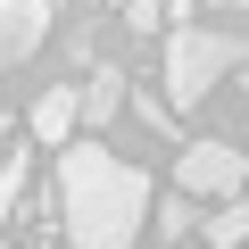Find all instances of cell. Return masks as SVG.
I'll list each match as a JSON object with an SVG mask.
<instances>
[{
    "label": "cell",
    "instance_id": "cell-1",
    "mask_svg": "<svg viewBox=\"0 0 249 249\" xmlns=\"http://www.w3.org/2000/svg\"><path fill=\"white\" fill-rule=\"evenodd\" d=\"M58 216H67V249H133L150 224V175L100 142H75L58 150Z\"/></svg>",
    "mask_w": 249,
    "mask_h": 249
},
{
    "label": "cell",
    "instance_id": "cell-2",
    "mask_svg": "<svg viewBox=\"0 0 249 249\" xmlns=\"http://www.w3.org/2000/svg\"><path fill=\"white\" fill-rule=\"evenodd\" d=\"M224 75H249V42L224 25H166V108H208Z\"/></svg>",
    "mask_w": 249,
    "mask_h": 249
},
{
    "label": "cell",
    "instance_id": "cell-3",
    "mask_svg": "<svg viewBox=\"0 0 249 249\" xmlns=\"http://www.w3.org/2000/svg\"><path fill=\"white\" fill-rule=\"evenodd\" d=\"M175 191H191V199H241L249 191V150H232L224 133H199V142H183L175 150Z\"/></svg>",
    "mask_w": 249,
    "mask_h": 249
},
{
    "label": "cell",
    "instance_id": "cell-4",
    "mask_svg": "<svg viewBox=\"0 0 249 249\" xmlns=\"http://www.w3.org/2000/svg\"><path fill=\"white\" fill-rule=\"evenodd\" d=\"M50 42V0H0V75H17Z\"/></svg>",
    "mask_w": 249,
    "mask_h": 249
},
{
    "label": "cell",
    "instance_id": "cell-5",
    "mask_svg": "<svg viewBox=\"0 0 249 249\" xmlns=\"http://www.w3.org/2000/svg\"><path fill=\"white\" fill-rule=\"evenodd\" d=\"M75 124H83V83H50L34 100V116H25V133L42 150H75Z\"/></svg>",
    "mask_w": 249,
    "mask_h": 249
},
{
    "label": "cell",
    "instance_id": "cell-6",
    "mask_svg": "<svg viewBox=\"0 0 249 249\" xmlns=\"http://www.w3.org/2000/svg\"><path fill=\"white\" fill-rule=\"evenodd\" d=\"M124 100H133V83H124V67H91V83H83V124H108Z\"/></svg>",
    "mask_w": 249,
    "mask_h": 249
},
{
    "label": "cell",
    "instance_id": "cell-7",
    "mask_svg": "<svg viewBox=\"0 0 249 249\" xmlns=\"http://www.w3.org/2000/svg\"><path fill=\"white\" fill-rule=\"evenodd\" d=\"M199 241H208V249H249V191H241V199H224V208L199 224Z\"/></svg>",
    "mask_w": 249,
    "mask_h": 249
},
{
    "label": "cell",
    "instance_id": "cell-8",
    "mask_svg": "<svg viewBox=\"0 0 249 249\" xmlns=\"http://www.w3.org/2000/svg\"><path fill=\"white\" fill-rule=\"evenodd\" d=\"M208 216L191 208V191H175V199H158V241H183V232H199Z\"/></svg>",
    "mask_w": 249,
    "mask_h": 249
},
{
    "label": "cell",
    "instance_id": "cell-9",
    "mask_svg": "<svg viewBox=\"0 0 249 249\" xmlns=\"http://www.w3.org/2000/svg\"><path fill=\"white\" fill-rule=\"evenodd\" d=\"M25 183H34V150H9V158H0V216L25 199Z\"/></svg>",
    "mask_w": 249,
    "mask_h": 249
},
{
    "label": "cell",
    "instance_id": "cell-10",
    "mask_svg": "<svg viewBox=\"0 0 249 249\" xmlns=\"http://www.w3.org/2000/svg\"><path fill=\"white\" fill-rule=\"evenodd\" d=\"M158 17H166L158 0H124V34H158Z\"/></svg>",
    "mask_w": 249,
    "mask_h": 249
},
{
    "label": "cell",
    "instance_id": "cell-11",
    "mask_svg": "<svg viewBox=\"0 0 249 249\" xmlns=\"http://www.w3.org/2000/svg\"><path fill=\"white\" fill-rule=\"evenodd\" d=\"M208 9H224V17H249V0H208Z\"/></svg>",
    "mask_w": 249,
    "mask_h": 249
},
{
    "label": "cell",
    "instance_id": "cell-12",
    "mask_svg": "<svg viewBox=\"0 0 249 249\" xmlns=\"http://www.w3.org/2000/svg\"><path fill=\"white\" fill-rule=\"evenodd\" d=\"M241 83H249V75H241Z\"/></svg>",
    "mask_w": 249,
    "mask_h": 249
}]
</instances>
